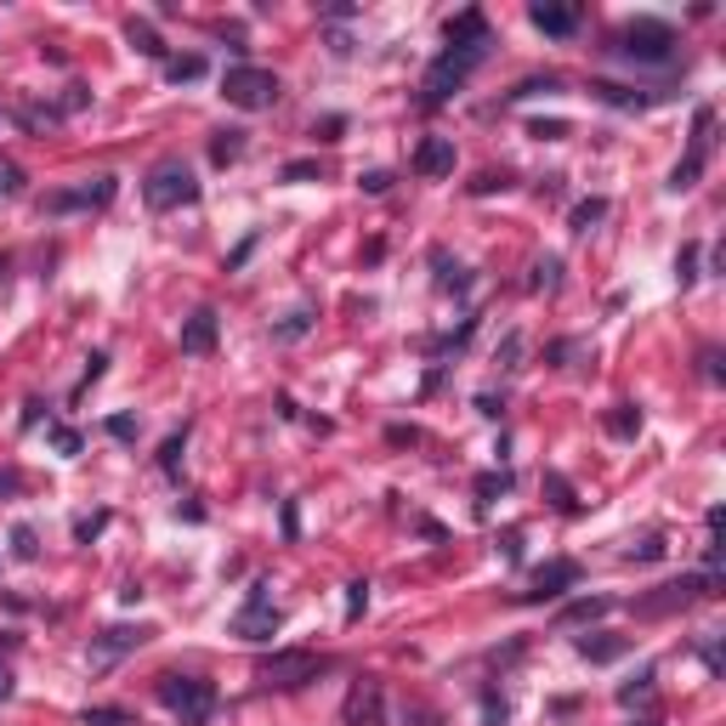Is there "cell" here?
<instances>
[{"instance_id":"cell-31","label":"cell","mask_w":726,"mask_h":726,"mask_svg":"<svg viewBox=\"0 0 726 726\" xmlns=\"http://www.w3.org/2000/svg\"><path fill=\"white\" fill-rule=\"evenodd\" d=\"M675 279H682V290H687V284L698 279V244H687L682 256H675Z\"/></svg>"},{"instance_id":"cell-6","label":"cell","mask_w":726,"mask_h":726,"mask_svg":"<svg viewBox=\"0 0 726 726\" xmlns=\"http://www.w3.org/2000/svg\"><path fill=\"white\" fill-rule=\"evenodd\" d=\"M330 670V659H318V653H307V647H284V653H272V659H262V670H256V682L262 687H307V682H318V675Z\"/></svg>"},{"instance_id":"cell-19","label":"cell","mask_w":726,"mask_h":726,"mask_svg":"<svg viewBox=\"0 0 726 726\" xmlns=\"http://www.w3.org/2000/svg\"><path fill=\"white\" fill-rule=\"evenodd\" d=\"M125 40H131L137 52H148V58H165V46H160V35H154V23H142V17L125 23Z\"/></svg>"},{"instance_id":"cell-22","label":"cell","mask_w":726,"mask_h":726,"mask_svg":"<svg viewBox=\"0 0 726 726\" xmlns=\"http://www.w3.org/2000/svg\"><path fill=\"white\" fill-rule=\"evenodd\" d=\"M590 91L602 97V103H613V109H647V97H641V91H624V86H613V80H596Z\"/></svg>"},{"instance_id":"cell-1","label":"cell","mask_w":726,"mask_h":726,"mask_svg":"<svg viewBox=\"0 0 726 726\" xmlns=\"http://www.w3.org/2000/svg\"><path fill=\"white\" fill-rule=\"evenodd\" d=\"M488 58V46H448V52L425 68V80H420V103L425 109H437V103H448L466 80H471V68H477Z\"/></svg>"},{"instance_id":"cell-20","label":"cell","mask_w":726,"mask_h":726,"mask_svg":"<svg viewBox=\"0 0 726 726\" xmlns=\"http://www.w3.org/2000/svg\"><path fill=\"white\" fill-rule=\"evenodd\" d=\"M602 216H608V199H579V205H573V216H568V228H573V233H590Z\"/></svg>"},{"instance_id":"cell-18","label":"cell","mask_w":726,"mask_h":726,"mask_svg":"<svg viewBox=\"0 0 726 726\" xmlns=\"http://www.w3.org/2000/svg\"><path fill=\"white\" fill-rule=\"evenodd\" d=\"M579 659L613 664V659H624V641H619V636H585V641H579Z\"/></svg>"},{"instance_id":"cell-28","label":"cell","mask_w":726,"mask_h":726,"mask_svg":"<svg viewBox=\"0 0 726 726\" xmlns=\"http://www.w3.org/2000/svg\"><path fill=\"white\" fill-rule=\"evenodd\" d=\"M432 262H437V284H443V290H466V267H460V262H448L443 250H437Z\"/></svg>"},{"instance_id":"cell-24","label":"cell","mask_w":726,"mask_h":726,"mask_svg":"<svg viewBox=\"0 0 726 726\" xmlns=\"http://www.w3.org/2000/svg\"><path fill=\"white\" fill-rule=\"evenodd\" d=\"M244 154V131H216V142H211V160L216 165H233Z\"/></svg>"},{"instance_id":"cell-36","label":"cell","mask_w":726,"mask_h":726,"mask_svg":"<svg viewBox=\"0 0 726 726\" xmlns=\"http://www.w3.org/2000/svg\"><path fill=\"white\" fill-rule=\"evenodd\" d=\"M364 608H369V585L358 579V585H346V619H358Z\"/></svg>"},{"instance_id":"cell-12","label":"cell","mask_w":726,"mask_h":726,"mask_svg":"<svg viewBox=\"0 0 726 726\" xmlns=\"http://www.w3.org/2000/svg\"><path fill=\"white\" fill-rule=\"evenodd\" d=\"M142 641H148L142 624H137V631H131V624H114V631H103V636L91 641V670H109L114 659H125V653H131V647H142Z\"/></svg>"},{"instance_id":"cell-29","label":"cell","mask_w":726,"mask_h":726,"mask_svg":"<svg viewBox=\"0 0 726 726\" xmlns=\"http://www.w3.org/2000/svg\"><path fill=\"white\" fill-rule=\"evenodd\" d=\"M165 74H170L177 86H182V80H199V74H205V58H170Z\"/></svg>"},{"instance_id":"cell-37","label":"cell","mask_w":726,"mask_h":726,"mask_svg":"<svg viewBox=\"0 0 726 726\" xmlns=\"http://www.w3.org/2000/svg\"><path fill=\"white\" fill-rule=\"evenodd\" d=\"M86 726H131L125 710H86Z\"/></svg>"},{"instance_id":"cell-26","label":"cell","mask_w":726,"mask_h":726,"mask_svg":"<svg viewBox=\"0 0 726 726\" xmlns=\"http://www.w3.org/2000/svg\"><path fill=\"white\" fill-rule=\"evenodd\" d=\"M608 432H613V437H636V432H641V409L619 404V409L608 415Z\"/></svg>"},{"instance_id":"cell-39","label":"cell","mask_w":726,"mask_h":726,"mask_svg":"<svg viewBox=\"0 0 726 726\" xmlns=\"http://www.w3.org/2000/svg\"><path fill=\"white\" fill-rule=\"evenodd\" d=\"M624 557H631V562H636V557H641V562H653V557H664V539L653 534V539H641V545H631V550H624Z\"/></svg>"},{"instance_id":"cell-23","label":"cell","mask_w":726,"mask_h":726,"mask_svg":"<svg viewBox=\"0 0 726 726\" xmlns=\"http://www.w3.org/2000/svg\"><path fill=\"white\" fill-rule=\"evenodd\" d=\"M619 704H624V710H631V704H653V670H641L636 682H624V687H619Z\"/></svg>"},{"instance_id":"cell-5","label":"cell","mask_w":726,"mask_h":726,"mask_svg":"<svg viewBox=\"0 0 726 726\" xmlns=\"http://www.w3.org/2000/svg\"><path fill=\"white\" fill-rule=\"evenodd\" d=\"M142 199H148V211H177V205H193L199 199V182L182 160H160L142 182Z\"/></svg>"},{"instance_id":"cell-10","label":"cell","mask_w":726,"mask_h":726,"mask_svg":"<svg viewBox=\"0 0 726 726\" xmlns=\"http://www.w3.org/2000/svg\"><path fill=\"white\" fill-rule=\"evenodd\" d=\"M346 726H386V687L374 682V675H364V682H353V692H346V710H341Z\"/></svg>"},{"instance_id":"cell-25","label":"cell","mask_w":726,"mask_h":726,"mask_svg":"<svg viewBox=\"0 0 726 726\" xmlns=\"http://www.w3.org/2000/svg\"><path fill=\"white\" fill-rule=\"evenodd\" d=\"M499 494H511V471H483L477 477V506H494Z\"/></svg>"},{"instance_id":"cell-34","label":"cell","mask_w":726,"mask_h":726,"mask_svg":"<svg viewBox=\"0 0 726 726\" xmlns=\"http://www.w3.org/2000/svg\"><path fill=\"white\" fill-rule=\"evenodd\" d=\"M17 188H23V170H17L12 160H0V199H12Z\"/></svg>"},{"instance_id":"cell-2","label":"cell","mask_w":726,"mask_h":726,"mask_svg":"<svg viewBox=\"0 0 726 726\" xmlns=\"http://www.w3.org/2000/svg\"><path fill=\"white\" fill-rule=\"evenodd\" d=\"M154 692H160V704L170 715H182V726H205L211 710H216V687L205 682V675H160Z\"/></svg>"},{"instance_id":"cell-47","label":"cell","mask_w":726,"mask_h":726,"mask_svg":"<svg viewBox=\"0 0 726 726\" xmlns=\"http://www.w3.org/2000/svg\"><path fill=\"white\" fill-rule=\"evenodd\" d=\"M506 562H522V534H506Z\"/></svg>"},{"instance_id":"cell-7","label":"cell","mask_w":726,"mask_h":726,"mask_svg":"<svg viewBox=\"0 0 726 726\" xmlns=\"http://www.w3.org/2000/svg\"><path fill=\"white\" fill-rule=\"evenodd\" d=\"M710 148H715V109H698L692 114V148H687V160L670 170V193L698 188V177H704V165H710Z\"/></svg>"},{"instance_id":"cell-46","label":"cell","mask_w":726,"mask_h":726,"mask_svg":"<svg viewBox=\"0 0 726 726\" xmlns=\"http://www.w3.org/2000/svg\"><path fill=\"white\" fill-rule=\"evenodd\" d=\"M358 188H364V193H386V188H392V170H369Z\"/></svg>"},{"instance_id":"cell-9","label":"cell","mask_w":726,"mask_h":726,"mask_svg":"<svg viewBox=\"0 0 726 726\" xmlns=\"http://www.w3.org/2000/svg\"><path fill=\"white\" fill-rule=\"evenodd\" d=\"M279 624H284V613L267 602V585H256V590H250V602L233 613V636H244V641H272V636H279Z\"/></svg>"},{"instance_id":"cell-11","label":"cell","mask_w":726,"mask_h":726,"mask_svg":"<svg viewBox=\"0 0 726 726\" xmlns=\"http://www.w3.org/2000/svg\"><path fill=\"white\" fill-rule=\"evenodd\" d=\"M114 193H119L114 177H91V182L68 188V193H46V211H52V216H63V211H103V205H114Z\"/></svg>"},{"instance_id":"cell-8","label":"cell","mask_w":726,"mask_h":726,"mask_svg":"<svg viewBox=\"0 0 726 726\" xmlns=\"http://www.w3.org/2000/svg\"><path fill=\"white\" fill-rule=\"evenodd\" d=\"M710 585H715V573H687V579H670V585H659V596H641L636 613H641V619H664V613H675V608L698 602V596H710Z\"/></svg>"},{"instance_id":"cell-44","label":"cell","mask_w":726,"mask_h":726,"mask_svg":"<svg viewBox=\"0 0 726 726\" xmlns=\"http://www.w3.org/2000/svg\"><path fill=\"white\" fill-rule=\"evenodd\" d=\"M109 432H114L119 443H131V437H137V420H131V415H114V420H109Z\"/></svg>"},{"instance_id":"cell-15","label":"cell","mask_w":726,"mask_h":726,"mask_svg":"<svg viewBox=\"0 0 726 726\" xmlns=\"http://www.w3.org/2000/svg\"><path fill=\"white\" fill-rule=\"evenodd\" d=\"M415 170L420 177H448L455 170V137H425L415 148Z\"/></svg>"},{"instance_id":"cell-30","label":"cell","mask_w":726,"mask_h":726,"mask_svg":"<svg viewBox=\"0 0 726 726\" xmlns=\"http://www.w3.org/2000/svg\"><path fill=\"white\" fill-rule=\"evenodd\" d=\"M46 437H52L58 455H80V432H68V425H46Z\"/></svg>"},{"instance_id":"cell-48","label":"cell","mask_w":726,"mask_h":726,"mask_svg":"<svg viewBox=\"0 0 726 726\" xmlns=\"http://www.w3.org/2000/svg\"><path fill=\"white\" fill-rule=\"evenodd\" d=\"M0 698H12V670L0 664Z\"/></svg>"},{"instance_id":"cell-17","label":"cell","mask_w":726,"mask_h":726,"mask_svg":"<svg viewBox=\"0 0 726 726\" xmlns=\"http://www.w3.org/2000/svg\"><path fill=\"white\" fill-rule=\"evenodd\" d=\"M448 46H488V17L471 7V12H460V17H448Z\"/></svg>"},{"instance_id":"cell-16","label":"cell","mask_w":726,"mask_h":726,"mask_svg":"<svg viewBox=\"0 0 726 726\" xmlns=\"http://www.w3.org/2000/svg\"><path fill=\"white\" fill-rule=\"evenodd\" d=\"M182 353H188V358L216 353V313H211V307H199V313L182 323Z\"/></svg>"},{"instance_id":"cell-38","label":"cell","mask_w":726,"mask_h":726,"mask_svg":"<svg viewBox=\"0 0 726 726\" xmlns=\"http://www.w3.org/2000/svg\"><path fill=\"white\" fill-rule=\"evenodd\" d=\"M483 721L488 726H506V698H499V692H483Z\"/></svg>"},{"instance_id":"cell-33","label":"cell","mask_w":726,"mask_h":726,"mask_svg":"<svg viewBox=\"0 0 726 726\" xmlns=\"http://www.w3.org/2000/svg\"><path fill=\"white\" fill-rule=\"evenodd\" d=\"M12 550H17L23 562H35V550H40V545H35V528H29V522H23V528H12Z\"/></svg>"},{"instance_id":"cell-3","label":"cell","mask_w":726,"mask_h":726,"mask_svg":"<svg viewBox=\"0 0 726 726\" xmlns=\"http://www.w3.org/2000/svg\"><path fill=\"white\" fill-rule=\"evenodd\" d=\"M279 74L272 68H250V63H233L228 74H221V97H228L233 109H244V114H256V109H272L279 103Z\"/></svg>"},{"instance_id":"cell-13","label":"cell","mask_w":726,"mask_h":726,"mask_svg":"<svg viewBox=\"0 0 726 726\" xmlns=\"http://www.w3.org/2000/svg\"><path fill=\"white\" fill-rule=\"evenodd\" d=\"M528 17H534V29H545L550 40L579 35V23H585V12H579V7H557V0H534Z\"/></svg>"},{"instance_id":"cell-4","label":"cell","mask_w":726,"mask_h":726,"mask_svg":"<svg viewBox=\"0 0 726 726\" xmlns=\"http://www.w3.org/2000/svg\"><path fill=\"white\" fill-rule=\"evenodd\" d=\"M613 52H619V58H631V63H653V68H664V63L675 58V29H670V23H659V17H636L631 29L613 40Z\"/></svg>"},{"instance_id":"cell-43","label":"cell","mask_w":726,"mask_h":726,"mask_svg":"<svg viewBox=\"0 0 726 726\" xmlns=\"http://www.w3.org/2000/svg\"><path fill=\"white\" fill-rule=\"evenodd\" d=\"M103 522H109V511H97V517H80V522H74V534H80V539H91V534H103Z\"/></svg>"},{"instance_id":"cell-42","label":"cell","mask_w":726,"mask_h":726,"mask_svg":"<svg viewBox=\"0 0 726 726\" xmlns=\"http://www.w3.org/2000/svg\"><path fill=\"white\" fill-rule=\"evenodd\" d=\"M534 137H545V142L568 137V119H534Z\"/></svg>"},{"instance_id":"cell-14","label":"cell","mask_w":726,"mask_h":726,"mask_svg":"<svg viewBox=\"0 0 726 726\" xmlns=\"http://www.w3.org/2000/svg\"><path fill=\"white\" fill-rule=\"evenodd\" d=\"M579 585V562H545L534 573V590H522V602H545V596H562Z\"/></svg>"},{"instance_id":"cell-21","label":"cell","mask_w":726,"mask_h":726,"mask_svg":"<svg viewBox=\"0 0 726 726\" xmlns=\"http://www.w3.org/2000/svg\"><path fill=\"white\" fill-rule=\"evenodd\" d=\"M602 613H613L608 596H585V602H568L562 608V624H585V619H602Z\"/></svg>"},{"instance_id":"cell-41","label":"cell","mask_w":726,"mask_h":726,"mask_svg":"<svg viewBox=\"0 0 726 726\" xmlns=\"http://www.w3.org/2000/svg\"><path fill=\"white\" fill-rule=\"evenodd\" d=\"M517 358H522V335H506V346H499V369H517Z\"/></svg>"},{"instance_id":"cell-45","label":"cell","mask_w":726,"mask_h":726,"mask_svg":"<svg viewBox=\"0 0 726 726\" xmlns=\"http://www.w3.org/2000/svg\"><path fill=\"white\" fill-rule=\"evenodd\" d=\"M550 494H557V506H562V511H579V499H573V488H568L562 477H550Z\"/></svg>"},{"instance_id":"cell-49","label":"cell","mask_w":726,"mask_h":726,"mask_svg":"<svg viewBox=\"0 0 726 726\" xmlns=\"http://www.w3.org/2000/svg\"><path fill=\"white\" fill-rule=\"evenodd\" d=\"M636 726H659V715H641V721H636Z\"/></svg>"},{"instance_id":"cell-35","label":"cell","mask_w":726,"mask_h":726,"mask_svg":"<svg viewBox=\"0 0 726 726\" xmlns=\"http://www.w3.org/2000/svg\"><path fill=\"white\" fill-rule=\"evenodd\" d=\"M318 177V160H290L284 165V182H313Z\"/></svg>"},{"instance_id":"cell-27","label":"cell","mask_w":726,"mask_h":726,"mask_svg":"<svg viewBox=\"0 0 726 726\" xmlns=\"http://www.w3.org/2000/svg\"><path fill=\"white\" fill-rule=\"evenodd\" d=\"M182 448H188V425H182V432H170V437H165V448H160V466L170 471V477L182 471Z\"/></svg>"},{"instance_id":"cell-32","label":"cell","mask_w":726,"mask_h":726,"mask_svg":"<svg viewBox=\"0 0 726 726\" xmlns=\"http://www.w3.org/2000/svg\"><path fill=\"white\" fill-rule=\"evenodd\" d=\"M307 330H313V313H290L272 335H279V341H295V335H307Z\"/></svg>"},{"instance_id":"cell-40","label":"cell","mask_w":726,"mask_h":726,"mask_svg":"<svg viewBox=\"0 0 726 726\" xmlns=\"http://www.w3.org/2000/svg\"><path fill=\"white\" fill-rule=\"evenodd\" d=\"M534 272H539V279H534V290H557V272H562V262L550 256V262H539Z\"/></svg>"}]
</instances>
